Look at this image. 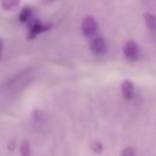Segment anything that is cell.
<instances>
[{
	"mask_svg": "<svg viewBox=\"0 0 156 156\" xmlns=\"http://www.w3.org/2000/svg\"><path fill=\"white\" fill-rule=\"evenodd\" d=\"M80 29H82L83 35L93 37L96 33V29H98V23H96L95 18L91 17V16L84 17L83 21H82V24H80Z\"/></svg>",
	"mask_w": 156,
	"mask_h": 156,
	"instance_id": "obj_1",
	"label": "cell"
},
{
	"mask_svg": "<svg viewBox=\"0 0 156 156\" xmlns=\"http://www.w3.org/2000/svg\"><path fill=\"white\" fill-rule=\"evenodd\" d=\"M123 54H124L126 58L129 60V61L138 60V57H139V46H138V44L133 40H128L123 46Z\"/></svg>",
	"mask_w": 156,
	"mask_h": 156,
	"instance_id": "obj_2",
	"label": "cell"
},
{
	"mask_svg": "<svg viewBox=\"0 0 156 156\" xmlns=\"http://www.w3.org/2000/svg\"><path fill=\"white\" fill-rule=\"evenodd\" d=\"M89 46H90V50H91L94 54H96V55L104 54V52L106 51V49H107L106 41H105V39H104L102 37H94V38L90 40Z\"/></svg>",
	"mask_w": 156,
	"mask_h": 156,
	"instance_id": "obj_3",
	"label": "cell"
},
{
	"mask_svg": "<svg viewBox=\"0 0 156 156\" xmlns=\"http://www.w3.org/2000/svg\"><path fill=\"white\" fill-rule=\"evenodd\" d=\"M50 27H51V26H50L49 23H43V22H40V21L35 20L34 22H32V24H30V27H29L28 39H32V38H34L35 35L40 34L41 32L48 30Z\"/></svg>",
	"mask_w": 156,
	"mask_h": 156,
	"instance_id": "obj_4",
	"label": "cell"
},
{
	"mask_svg": "<svg viewBox=\"0 0 156 156\" xmlns=\"http://www.w3.org/2000/svg\"><path fill=\"white\" fill-rule=\"evenodd\" d=\"M121 91L124 99L130 100L134 96V84L130 80H127V79L123 80L121 84Z\"/></svg>",
	"mask_w": 156,
	"mask_h": 156,
	"instance_id": "obj_5",
	"label": "cell"
},
{
	"mask_svg": "<svg viewBox=\"0 0 156 156\" xmlns=\"http://www.w3.org/2000/svg\"><path fill=\"white\" fill-rule=\"evenodd\" d=\"M144 20H145V24L146 27L150 29V30H156V15L151 13V12H147L145 13L144 16Z\"/></svg>",
	"mask_w": 156,
	"mask_h": 156,
	"instance_id": "obj_6",
	"label": "cell"
},
{
	"mask_svg": "<svg viewBox=\"0 0 156 156\" xmlns=\"http://www.w3.org/2000/svg\"><path fill=\"white\" fill-rule=\"evenodd\" d=\"M21 0H1V7L4 10H7V11H11L13 10L15 7L18 6Z\"/></svg>",
	"mask_w": 156,
	"mask_h": 156,
	"instance_id": "obj_7",
	"label": "cell"
},
{
	"mask_svg": "<svg viewBox=\"0 0 156 156\" xmlns=\"http://www.w3.org/2000/svg\"><path fill=\"white\" fill-rule=\"evenodd\" d=\"M20 154L21 156H29L30 155V144L27 140H23L20 144Z\"/></svg>",
	"mask_w": 156,
	"mask_h": 156,
	"instance_id": "obj_8",
	"label": "cell"
},
{
	"mask_svg": "<svg viewBox=\"0 0 156 156\" xmlns=\"http://www.w3.org/2000/svg\"><path fill=\"white\" fill-rule=\"evenodd\" d=\"M32 16V9L30 7H24L20 12V21L21 22H27Z\"/></svg>",
	"mask_w": 156,
	"mask_h": 156,
	"instance_id": "obj_9",
	"label": "cell"
},
{
	"mask_svg": "<svg viewBox=\"0 0 156 156\" xmlns=\"http://www.w3.org/2000/svg\"><path fill=\"white\" fill-rule=\"evenodd\" d=\"M91 150L95 152V154H101L102 152V144L100 141H94L91 144Z\"/></svg>",
	"mask_w": 156,
	"mask_h": 156,
	"instance_id": "obj_10",
	"label": "cell"
},
{
	"mask_svg": "<svg viewBox=\"0 0 156 156\" xmlns=\"http://www.w3.org/2000/svg\"><path fill=\"white\" fill-rule=\"evenodd\" d=\"M121 156H135V152H134V150H133L132 147H126V149L122 151Z\"/></svg>",
	"mask_w": 156,
	"mask_h": 156,
	"instance_id": "obj_11",
	"label": "cell"
},
{
	"mask_svg": "<svg viewBox=\"0 0 156 156\" xmlns=\"http://www.w3.org/2000/svg\"><path fill=\"white\" fill-rule=\"evenodd\" d=\"M2 49H4V41H2V39L0 38V56H1V52H2Z\"/></svg>",
	"mask_w": 156,
	"mask_h": 156,
	"instance_id": "obj_12",
	"label": "cell"
},
{
	"mask_svg": "<svg viewBox=\"0 0 156 156\" xmlns=\"http://www.w3.org/2000/svg\"><path fill=\"white\" fill-rule=\"evenodd\" d=\"M50 1H52V0H50Z\"/></svg>",
	"mask_w": 156,
	"mask_h": 156,
	"instance_id": "obj_13",
	"label": "cell"
}]
</instances>
